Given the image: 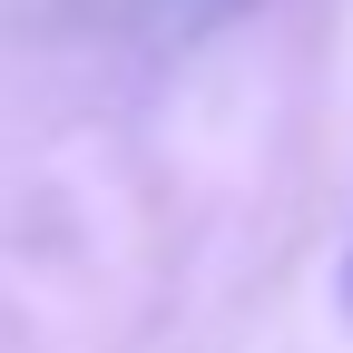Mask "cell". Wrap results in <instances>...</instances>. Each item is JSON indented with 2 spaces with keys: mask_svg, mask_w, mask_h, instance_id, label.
Returning a JSON list of instances; mask_svg holds the SVG:
<instances>
[{
  "mask_svg": "<svg viewBox=\"0 0 353 353\" xmlns=\"http://www.w3.org/2000/svg\"><path fill=\"white\" fill-rule=\"evenodd\" d=\"M343 314H353V245H343Z\"/></svg>",
  "mask_w": 353,
  "mask_h": 353,
  "instance_id": "cell-1",
  "label": "cell"
}]
</instances>
